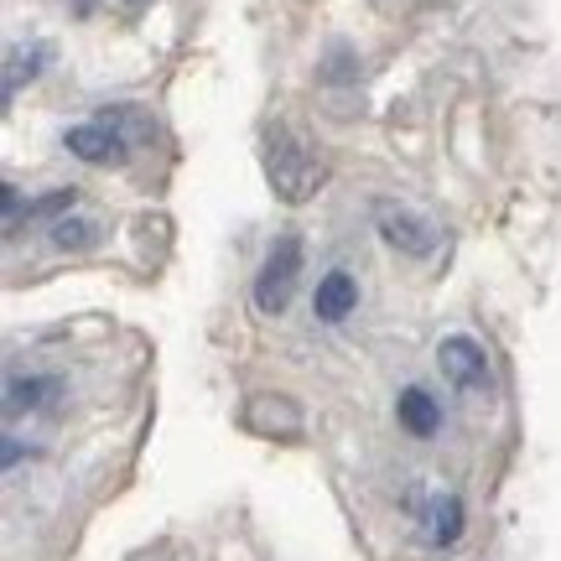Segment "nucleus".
I'll list each match as a JSON object with an SVG mask.
<instances>
[{
	"mask_svg": "<svg viewBox=\"0 0 561 561\" xmlns=\"http://www.w3.org/2000/svg\"><path fill=\"white\" fill-rule=\"evenodd\" d=\"M265 182L280 203H307L328 182V161L318 146H307L297 130H271L265 136Z\"/></svg>",
	"mask_w": 561,
	"mask_h": 561,
	"instance_id": "1",
	"label": "nucleus"
},
{
	"mask_svg": "<svg viewBox=\"0 0 561 561\" xmlns=\"http://www.w3.org/2000/svg\"><path fill=\"white\" fill-rule=\"evenodd\" d=\"M375 229H380V240L390 244L396 255H405V261H432L442 250L437 219H426L411 203H396V198L375 203Z\"/></svg>",
	"mask_w": 561,
	"mask_h": 561,
	"instance_id": "2",
	"label": "nucleus"
},
{
	"mask_svg": "<svg viewBox=\"0 0 561 561\" xmlns=\"http://www.w3.org/2000/svg\"><path fill=\"white\" fill-rule=\"evenodd\" d=\"M301 280V240L297 234H280L271 250H265L261 271H255V312L261 318H280L291 297H297Z\"/></svg>",
	"mask_w": 561,
	"mask_h": 561,
	"instance_id": "3",
	"label": "nucleus"
},
{
	"mask_svg": "<svg viewBox=\"0 0 561 561\" xmlns=\"http://www.w3.org/2000/svg\"><path fill=\"white\" fill-rule=\"evenodd\" d=\"M240 426L250 437H265V442H301L307 437V416L291 396H276V390H255L244 396L240 405Z\"/></svg>",
	"mask_w": 561,
	"mask_h": 561,
	"instance_id": "4",
	"label": "nucleus"
},
{
	"mask_svg": "<svg viewBox=\"0 0 561 561\" xmlns=\"http://www.w3.org/2000/svg\"><path fill=\"white\" fill-rule=\"evenodd\" d=\"M437 364H442V380L453 385V390H462V396L489 390V354H483V343L453 333V339H442Z\"/></svg>",
	"mask_w": 561,
	"mask_h": 561,
	"instance_id": "5",
	"label": "nucleus"
},
{
	"mask_svg": "<svg viewBox=\"0 0 561 561\" xmlns=\"http://www.w3.org/2000/svg\"><path fill=\"white\" fill-rule=\"evenodd\" d=\"M62 146H68L79 161H89V167H121L125 151H130V140H125L115 125H104V121H89V125L62 130Z\"/></svg>",
	"mask_w": 561,
	"mask_h": 561,
	"instance_id": "6",
	"label": "nucleus"
},
{
	"mask_svg": "<svg viewBox=\"0 0 561 561\" xmlns=\"http://www.w3.org/2000/svg\"><path fill=\"white\" fill-rule=\"evenodd\" d=\"M68 380L62 375H11L5 380V416L21 421V416H37V411H53L62 401Z\"/></svg>",
	"mask_w": 561,
	"mask_h": 561,
	"instance_id": "7",
	"label": "nucleus"
},
{
	"mask_svg": "<svg viewBox=\"0 0 561 561\" xmlns=\"http://www.w3.org/2000/svg\"><path fill=\"white\" fill-rule=\"evenodd\" d=\"M421 530L432 546H453L462 536V500L453 489H432L426 504H421Z\"/></svg>",
	"mask_w": 561,
	"mask_h": 561,
	"instance_id": "8",
	"label": "nucleus"
},
{
	"mask_svg": "<svg viewBox=\"0 0 561 561\" xmlns=\"http://www.w3.org/2000/svg\"><path fill=\"white\" fill-rule=\"evenodd\" d=\"M354 307H359V280L348 276V271H328V276L318 280V297H312L318 322H343Z\"/></svg>",
	"mask_w": 561,
	"mask_h": 561,
	"instance_id": "9",
	"label": "nucleus"
},
{
	"mask_svg": "<svg viewBox=\"0 0 561 561\" xmlns=\"http://www.w3.org/2000/svg\"><path fill=\"white\" fill-rule=\"evenodd\" d=\"M396 421H401L411 437L426 442V437H437V432H442V405L432 401L421 385H405L401 396H396Z\"/></svg>",
	"mask_w": 561,
	"mask_h": 561,
	"instance_id": "10",
	"label": "nucleus"
},
{
	"mask_svg": "<svg viewBox=\"0 0 561 561\" xmlns=\"http://www.w3.org/2000/svg\"><path fill=\"white\" fill-rule=\"evenodd\" d=\"M47 62V47H11V58H5V100H16V89H21V79L32 83L37 79V68Z\"/></svg>",
	"mask_w": 561,
	"mask_h": 561,
	"instance_id": "11",
	"label": "nucleus"
},
{
	"mask_svg": "<svg viewBox=\"0 0 561 561\" xmlns=\"http://www.w3.org/2000/svg\"><path fill=\"white\" fill-rule=\"evenodd\" d=\"M94 240H100V229L89 219H58L53 224V244H58L62 255H83V250H94Z\"/></svg>",
	"mask_w": 561,
	"mask_h": 561,
	"instance_id": "12",
	"label": "nucleus"
},
{
	"mask_svg": "<svg viewBox=\"0 0 561 561\" xmlns=\"http://www.w3.org/2000/svg\"><path fill=\"white\" fill-rule=\"evenodd\" d=\"M73 203H79V187H53L47 198L32 203V219H53V214H73Z\"/></svg>",
	"mask_w": 561,
	"mask_h": 561,
	"instance_id": "13",
	"label": "nucleus"
},
{
	"mask_svg": "<svg viewBox=\"0 0 561 561\" xmlns=\"http://www.w3.org/2000/svg\"><path fill=\"white\" fill-rule=\"evenodd\" d=\"M16 219H21V193L5 182V229H16Z\"/></svg>",
	"mask_w": 561,
	"mask_h": 561,
	"instance_id": "14",
	"label": "nucleus"
}]
</instances>
